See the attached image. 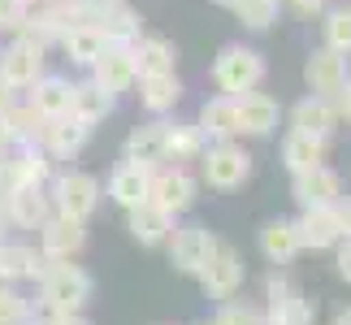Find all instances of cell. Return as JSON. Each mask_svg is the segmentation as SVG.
Returning a JSON list of instances; mask_svg holds the SVG:
<instances>
[{
    "label": "cell",
    "instance_id": "obj_49",
    "mask_svg": "<svg viewBox=\"0 0 351 325\" xmlns=\"http://www.w3.org/2000/svg\"><path fill=\"white\" fill-rule=\"evenodd\" d=\"M5 160H9V152H5V147H0V165H5Z\"/></svg>",
    "mask_w": 351,
    "mask_h": 325
},
{
    "label": "cell",
    "instance_id": "obj_22",
    "mask_svg": "<svg viewBox=\"0 0 351 325\" xmlns=\"http://www.w3.org/2000/svg\"><path fill=\"white\" fill-rule=\"evenodd\" d=\"M339 104L330 96H304L300 104L291 108V130H304V134H317V139H330L339 130Z\"/></svg>",
    "mask_w": 351,
    "mask_h": 325
},
{
    "label": "cell",
    "instance_id": "obj_5",
    "mask_svg": "<svg viewBox=\"0 0 351 325\" xmlns=\"http://www.w3.org/2000/svg\"><path fill=\"white\" fill-rule=\"evenodd\" d=\"M199 178H204L208 191H239V186L252 178V156H247V147H239L234 139L208 143L204 156H199Z\"/></svg>",
    "mask_w": 351,
    "mask_h": 325
},
{
    "label": "cell",
    "instance_id": "obj_43",
    "mask_svg": "<svg viewBox=\"0 0 351 325\" xmlns=\"http://www.w3.org/2000/svg\"><path fill=\"white\" fill-rule=\"evenodd\" d=\"M291 9L300 18H317V13H326V0H291Z\"/></svg>",
    "mask_w": 351,
    "mask_h": 325
},
{
    "label": "cell",
    "instance_id": "obj_51",
    "mask_svg": "<svg viewBox=\"0 0 351 325\" xmlns=\"http://www.w3.org/2000/svg\"><path fill=\"white\" fill-rule=\"evenodd\" d=\"M26 325H39V321H35V317H31V321H26Z\"/></svg>",
    "mask_w": 351,
    "mask_h": 325
},
{
    "label": "cell",
    "instance_id": "obj_6",
    "mask_svg": "<svg viewBox=\"0 0 351 325\" xmlns=\"http://www.w3.org/2000/svg\"><path fill=\"white\" fill-rule=\"evenodd\" d=\"M165 248H169V265H173V274L195 278L199 269H204V265L213 261V252L221 248V239L213 234L208 226L191 221V226H173V234H169Z\"/></svg>",
    "mask_w": 351,
    "mask_h": 325
},
{
    "label": "cell",
    "instance_id": "obj_21",
    "mask_svg": "<svg viewBox=\"0 0 351 325\" xmlns=\"http://www.w3.org/2000/svg\"><path fill=\"white\" fill-rule=\"evenodd\" d=\"M165 147H169V121L156 117V121H143L126 134V160H139V165L156 169L165 165Z\"/></svg>",
    "mask_w": 351,
    "mask_h": 325
},
{
    "label": "cell",
    "instance_id": "obj_1",
    "mask_svg": "<svg viewBox=\"0 0 351 325\" xmlns=\"http://www.w3.org/2000/svg\"><path fill=\"white\" fill-rule=\"evenodd\" d=\"M39 287V308L44 313H83L91 300V274L78 269L74 261H52L48 274L35 282Z\"/></svg>",
    "mask_w": 351,
    "mask_h": 325
},
{
    "label": "cell",
    "instance_id": "obj_14",
    "mask_svg": "<svg viewBox=\"0 0 351 325\" xmlns=\"http://www.w3.org/2000/svg\"><path fill=\"white\" fill-rule=\"evenodd\" d=\"M48 256L31 248V243H5L0 239V282L18 287V282H39L48 274Z\"/></svg>",
    "mask_w": 351,
    "mask_h": 325
},
{
    "label": "cell",
    "instance_id": "obj_52",
    "mask_svg": "<svg viewBox=\"0 0 351 325\" xmlns=\"http://www.w3.org/2000/svg\"><path fill=\"white\" fill-rule=\"evenodd\" d=\"M208 325H217V321H208Z\"/></svg>",
    "mask_w": 351,
    "mask_h": 325
},
{
    "label": "cell",
    "instance_id": "obj_26",
    "mask_svg": "<svg viewBox=\"0 0 351 325\" xmlns=\"http://www.w3.org/2000/svg\"><path fill=\"white\" fill-rule=\"evenodd\" d=\"M300 230H295V221H287V217H278V221H269L261 230V256L269 265H278V269H287L295 265V256H300Z\"/></svg>",
    "mask_w": 351,
    "mask_h": 325
},
{
    "label": "cell",
    "instance_id": "obj_4",
    "mask_svg": "<svg viewBox=\"0 0 351 325\" xmlns=\"http://www.w3.org/2000/svg\"><path fill=\"white\" fill-rule=\"evenodd\" d=\"M265 317H269V325H313L317 304L274 265L265 278Z\"/></svg>",
    "mask_w": 351,
    "mask_h": 325
},
{
    "label": "cell",
    "instance_id": "obj_35",
    "mask_svg": "<svg viewBox=\"0 0 351 325\" xmlns=\"http://www.w3.org/2000/svg\"><path fill=\"white\" fill-rule=\"evenodd\" d=\"M230 13L247 31H269V26L278 22V0H239Z\"/></svg>",
    "mask_w": 351,
    "mask_h": 325
},
{
    "label": "cell",
    "instance_id": "obj_48",
    "mask_svg": "<svg viewBox=\"0 0 351 325\" xmlns=\"http://www.w3.org/2000/svg\"><path fill=\"white\" fill-rule=\"evenodd\" d=\"M5 226H9V221H5V213H0V239H5Z\"/></svg>",
    "mask_w": 351,
    "mask_h": 325
},
{
    "label": "cell",
    "instance_id": "obj_17",
    "mask_svg": "<svg viewBox=\"0 0 351 325\" xmlns=\"http://www.w3.org/2000/svg\"><path fill=\"white\" fill-rule=\"evenodd\" d=\"M9 178L13 186H48L57 178V160L44 152V143L9 147Z\"/></svg>",
    "mask_w": 351,
    "mask_h": 325
},
{
    "label": "cell",
    "instance_id": "obj_31",
    "mask_svg": "<svg viewBox=\"0 0 351 325\" xmlns=\"http://www.w3.org/2000/svg\"><path fill=\"white\" fill-rule=\"evenodd\" d=\"M134 61H139V78L143 74H169L173 65H178V48H173L169 39H160V35H139Z\"/></svg>",
    "mask_w": 351,
    "mask_h": 325
},
{
    "label": "cell",
    "instance_id": "obj_50",
    "mask_svg": "<svg viewBox=\"0 0 351 325\" xmlns=\"http://www.w3.org/2000/svg\"><path fill=\"white\" fill-rule=\"evenodd\" d=\"M26 5H31V9H35V5H44V0H26Z\"/></svg>",
    "mask_w": 351,
    "mask_h": 325
},
{
    "label": "cell",
    "instance_id": "obj_30",
    "mask_svg": "<svg viewBox=\"0 0 351 325\" xmlns=\"http://www.w3.org/2000/svg\"><path fill=\"white\" fill-rule=\"evenodd\" d=\"M113 108H117V96H113V91H104L96 78L74 83V117H83L87 126H100V121L109 117Z\"/></svg>",
    "mask_w": 351,
    "mask_h": 325
},
{
    "label": "cell",
    "instance_id": "obj_46",
    "mask_svg": "<svg viewBox=\"0 0 351 325\" xmlns=\"http://www.w3.org/2000/svg\"><path fill=\"white\" fill-rule=\"evenodd\" d=\"M0 147H5V152L13 147V134H9V121H5V113H0Z\"/></svg>",
    "mask_w": 351,
    "mask_h": 325
},
{
    "label": "cell",
    "instance_id": "obj_15",
    "mask_svg": "<svg viewBox=\"0 0 351 325\" xmlns=\"http://www.w3.org/2000/svg\"><path fill=\"white\" fill-rule=\"evenodd\" d=\"M91 78L113 91V96H121V91L139 87V61H134V48H121V44H109V52L91 65Z\"/></svg>",
    "mask_w": 351,
    "mask_h": 325
},
{
    "label": "cell",
    "instance_id": "obj_34",
    "mask_svg": "<svg viewBox=\"0 0 351 325\" xmlns=\"http://www.w3.org/2000/svg\"><path fill=\"white\" fill-rule=\"evenodd\" d=\"M100 26H104V35H109V44H121V48H134V44H139V35H143V22H139V13H134L130 5L113 9Z\"/></svg>",
    "mask_w": 351,
    "mask_h": 325
},
{
    "label": "cell",
    "instance_id": "obj_12",
    "mask_svg": "<svg viewBox=\"0 0 351 325\" xmlns=\"http://www.w3.org/2000/svg\"><path fill=\"white\" fill-rule=\"evenodd\" d=\"M291 195H295V204H300V208H330L334 200L343 195V178L330 165L291 173Z\"/></svg>",
    "mask_w": 351,
    "mask_h": 325
},
{
    "label": "cell",
    "instance_id": "obj_27",
    "mask_svg": "<svg viewBox=\"0 0 351 325\" xmlns=\"http://www.w3.org/2000/svg\"><path fill=\"white\" fill-rule=\"evenodd\" d=\"M178 100H182V83H178V74H143L139 78V104L147 108L152 117H165V113H173L178 108Z\"/></svg>",
    "mask_w": 351,
    "mask_h": 325
},
{
    "label": "cell",
    "instance_id": "obj_37",
    "mask_svg": "<svg viewBox=\"0 0 351 325\" xmlns=\"http://www.w3.org/2000/svg\"><path fill=\"white\" fill-rule=\"evenodd\" d=\"M321 26H326V48L351 57V9H330Z\"/></svg>",
    "mask_w": 351,
    "mask_h": 325
},
{
    "label": "cell",
    "instance_id": "obj_29",
    "mask_svg": "<svg viewBox=\"0 0 351 325\" xmlns=\"http://www.w3.org/2000/svg\"><path fill=\"white\" fill-rule=\"evenodd\" d=\"M326 143H330V139H317V134L291 130L287 139H282V165H287L291 173H304V169L326 165Z\"/></svg>",
    "mask_w": 351,
    "mask_h": 325
},
{
    "label": "cell",
    "instance_id": "obj_18",
    "mask_svg": "<svg viewBox=\"0 0 351 325\" xmlns=\"http://www.w3.org/2000/svg\"><path fill=\"white\" fill-rule=\"evenodd\" d=\"M61 52H65L70 65L91 70V65L109 52V35H104L100 22H74V26H65V35H61Z\"/></svg>",
    "mask_w": 351,
    "mask_h": 325
},
{
    "label": "cell",
    "instance_id": "obj_20",
    "mask_svg": "<svg viewBox=\"0 0 351 325\" xmlns=\"http://www.w3.org/2000/svg\"><path fill=\"white\" fill-rule=\"evenodd\" d=\"M147 195H152V169L139 160H121L109 173V200L117 208H139Z\"/></svg>",
    "mask_w": 351,
    "mask_h": 325
},
{
    "label": "cell",
    "instance_id": "obj_42",
    "mask_svg": "<svg viewBox=\"0 0 351 325\" xmlns=\"http://www.w3.org/2000/svg\"><path fill=\"white\" fill-rule=\"evenodd\" d=\"M39 325H91L83 313H44V321Z\"/></svg>",
    "mask_w": 351,
    "mask_h": 325
},
{
    "label": "cell",
    "instance_id": "obj_24",
    "mask_svg": "<svg viewBox=\"0 0 351 325\" xmlns=\"http://www.w3.org/2000/svg\"><path fill=\"white\" fill-rule=\"evenodd\" d=\"M295 230H300V248L304 252H330L339 248V221H334V204L330 208H300L295 217Z\"/></svg>",
    "mask_w": 351,
    "mask_h": 325
},
{
    "label": "cell",
    "instance_id": "obj_41",
    "mask_svg": "<svg viewBox=\"0 0 351 325\" xmlns=\"http://www.w3.org/2000/svg\"><path fill=\"white\" fill-rule=\"evenodd\" d=\"M334 269H339V278L351 287V239H339V256H334Z\"/></svg>",
    "mask_w": 351,
    "mask_h": 325
},
{
    "label": "cell",
    "instance_id": "obj_47",
    "mask_svg": "<svg viewBox=\"0 0 351 325\" xmlns=\"http://www.w3.org/2000/svg\"><path fill=\"white\" fill-rule=\"evenodd\" d=\"M330 325H351V308H343V313H339V317H334Z\"/></svg>",
    "mask_w": 351,
    "mask_h": 325
},
{
    "label": "cell",
    "instance_id": "obj_19",
    "mask_svg": "<svg viewBox=\"0 0 351 325\" xmlns=\"http://www.w3.org/2000/svg\"><path fill=\"white\" fill-rule=\"evenodd\" d=\"M173 226H178V217L156 208L152 200H143L139 208H126V230H130V239L139 243V248H165Z\"/></svg>",
    "mask_w": 351,
    "mask_h": 325
},
{
    "label": "cell",
    "instance_id": "obj_45",
    "mask_svg": "<svg viewBox=\"0 0 351 325\" xmlns=\"http://www.w3.org/2000/svg\"><path fill=\"white\" fill-rule=\"evenodd\" d=\"M13 100H18V91H13V87L5 83V78H0V113H5V108H9Z\"/></svg>",
    "mask_w": 351,
    "mask_h": 325
},
{
    "label": "cell",
    "instance_id": "obj_23",
    "mask_svg": "<svg viewBox=\"0 0 351 325\" xmlns=\"http://www.w3.org/2000/svg\"><path fill=\"white\" fill-rule=\"evenodd\" d=\"M87 139H91V126L83 117H57V121H48V130H44V152L52 156V160H74L78 152L87 147Z\"/></svg>",
    "mask_w": 351,
    "mask_h": 325
},
{
    "label": "cell",
    "instance_id": "obj_32",
    "mask_svg": "<svg viewBox=\"0 0 351 325\" xmlns=\"http://www.w3.org/2000/svg\"><path fill=\"white\" fill-rule=\"evenodd\" d=\"M5 121H9V134H13V147H22V143H44V130H48V121L31 108V100H13L5 108Z\"/></svg>",
    "mask_w": 351,
    "mask_h": 325
},
{
    "label": "cell",
    "instance_id": "obj_16",
    "mask_svg": "<svg viewBox=\"0 0 351 325\" xmlns=\"http://www.w3.org/2000/svg\"><path fill=\"white\" fill-rule=\"evenodd\" d=\"M48 217H52L48 186H13V195L5 200V221L13 230H39Z\"/></svg>",
    "mask_w": 351,
    "mask_h": 325
},
{
    "label": "cell",
    "instance_id": "obj_10",
    "mask_svg": "<svg viewBox=\"0 0 351 325\" xmlns=\"http://www.w3.org/2000/svg\"><path fill=\"white\" fill-rule=\"evenodd\" d=\"M282 104L269 96V91H243L234 96V130L243 139H265V134L278 130Z\"/></svg>",
    "mask_w": 351,
    "mask_h": 325
},
{
    "label": "cell",
    "instance_id": "obj_13",
    "mask_svg": "<svg viewBox=\"0 0 351 325\" xmlns=\"http://www.w3.org/2000/svg\"><path fill=\"white\" fill-rule=\"evenodd\" d=\"M83 248H87V226L83 221H70V217L52 213L48 221L39 226V252H44L48 261H74Z\"/></svg>",
    "mask_w": 351,
    "mask_h": 325
},
{
    "label": "cell",
    "instance_id": "obj_11",
    "mask_svg": "<svg viewBox=\"0 0 351 325\" xmlns=\"http://www.w3.org/2000/svg\"><path fill=\"white\" fill-rule=\"evenodd\" d=\"M351 57H343V52H334V48H317L313 57L304 61V83L313 96H339V91L347 87V78H351Z\"/></svg>",
    "mask_w": 351,
    "mask_h": 325
},
{
    "label": "cell",
    "instance_id": "obj_25",
    "mask_svg": "<svg viewBox=\"0 0 351 325\" xmlns=\"http://www.w3.org/2000/svg\"><path fill=\"white\" fill-rule=\"evenodd\" d=\"M31 108L44 121H57V117H70L74 113V83L61 74H44L39 83L31 87Z\"/></svg>",
    "mask_w": 351,
    "mask_h": 325
},
{
    "label": "cell",
    "instance_id": "obj_36",
    "mask_svg": "<svg viewBox=\"0 0 351 325\" xmlns=\"http://www.w3.org/2000/svg\"><path fill=\"white\" fill-rule=\"evenodd\" d=\"M35 317V308L31 300L18 291V287H9V282H0V325H26Z\"/></svg>",
    "mask_w": 351,
    "mask_h": 325
},
{
    "label": "cell",
    "instance_id": "obj_33",
    "mask_svg": "<svg viewBox=\"0 0 351 325\" xmlns=\"http://www.w3.org/2000/svg\"><path fill=\"white\" fill-rule=\"evenodd\" d=\"M204 130L199 126H182V121H169V147H165V165H182V160H199L204 156Z\"/></svg>",
    "mask_w": 351,
    "mask_h": 325
},
{
    "label": "cell",
    "instance_id": "obj_9",
    "mask_svg": "<svg viewBox=\"0 0 351 325\" xmlns=\"http://www.w3.org/2000/svg\"><path fill=\"white\" fill-rule=\"evenodd\" d=\"M44 52L48 48H39V44H31V39L13 35V44L0 52V78H5L13 91H31L39 78H44Z\"/></svg>",
    "mask_w": 351,
    "mask_h": 325
},
{
    "label": "cell",
    "instance_id": "obj_2",
    "mask_svg": "<svg viewBox=\"0 0 351 325\" xmlns=\"http://www.w3.org/2000/svg\"><path fill=\"white\" fill-rule=\"evenodd\" d=\"M48 195H52V213L57 217H70V221H91L100 208V182L96 173H83V169H65L48 182Z\"/></svg>",
    "mask_w": 351,
    "mask_h": 325
},
{
    "label": "cell",
    "instance_id": "obj_39",
    "mask_svg": "<svg viewBox=\"0 0 351 325\" xmlns=\"http://www.w3.org/2000/svg\"><path fill=\"white\" fill-rule=\"evenodd\" d=\"M26 13H31L26 0H0V31H5V35H18L22 22H26Z\"/></svg>",
    "mask_w": 351,
    "mask_h": 325
},
{
    "label": "cell",
    "instance_id": "obj_44",
    "mask_svg": "<svg viewBox=\"0 0 351 325\" xmlns=\"http://www.w3.org/2000/svg\"><path fill=\"white\" fill-rule=\"evenodd\" d=\"M334 104H339V117L351 121V78H347V87L339 91V96H334Z\"/></svg>",
    "mask_w": 351,
    "mask_h": 325
},
{
    "label": "cell",
    "instance_id": "obj_40",
    "mask_svg": "<svg viewBox=\"0 0 351 325\" xmlns=\"http://www.w3.org/2000/svg\"><path fill=\"white\" fill-rule=\"evenodd\" d=\"M334 221H339V234L351 239V195H339V200H334Z\"/></svg>",
    "mask_w": 351,
    "mask_h": 325
},
{
    "label": "cell",
    "instance_id": "obj_7",
    "mask_svg": "<svg viewBox=\"0 0 351 325\" xmlns=\"http://www.w3.org/2000/svg\"><path fill=\"white\" fill-rule=\"evenodd\" d=\"M195 282H199V291H204L208 300L226 304V300H234V295L243 291V282H247V265H243V256L234 248L221 243V248L213 252V261L195 274Z\"/></svg>",
    "mask_w": 351,
    "mask_h": 325
},
{
    "label": "cell",
    "instance_id": "obj_3",
    "mask_svg": "<svg viewBox=\"0 0 351 325\" xmlns=\"http://www.w3.org/2000/svg\"><path fill=\"white\" fill-rule=\"evenodd\" d=\"M213 83L221 96H243L265 83V57L247 44H226L213 61Z\"/></svg>",
    "mask_w": 351,
    "mask_h": 325
},
{
    "label": "cell",
    "instance_id": "obj_28",
    "mask_svg": "<svg viewBox=\"0 0 351 325\" xmlns=\"http://www.w3.org/2000/svg\"><path fill=\"white\" fill-rule=\"evenodd\" d=\"M199 130H204V139L208 143H226V139H239V130H234V96H213L199 104V121H195Z\"/></svg>",
    "mask_w": 351,
    "mask_h": 325
},
{
    "label": "cell",
    "instance_id": "obj_8",
    "mask_svg": "<svg viewBox=\"0 0 351 325\" xmlns=\"http://www.w3.org/2000/svg\"><path fill=\"white\" fill-rule=\"evenodd\" d=\"M195 195H199V182L186 165H156L152 169V195L147 200H152L156 208H165L169 217H182L195 204Z\"/></svg>",
    "mask_w": 351,
    "mask_h": 325
},
{
    "label": "cell",
    "instance_id": "obj_38",
    "mask_svg": "<svg viewBox=\"0 0 351 325\" xmlns=\"http://www.w3.org/2000/svg\"><path fill=\"white\" fill-rule=\"evenodd\" d=\"M217 325H269V317H265V308H256V304L226 300L221 313H217Z\"/></svg>",
    "mask_w": 351,
    "mask_h": 325
}]
</instances>
